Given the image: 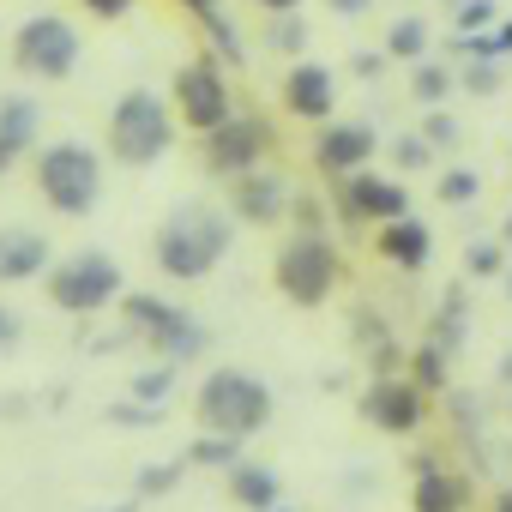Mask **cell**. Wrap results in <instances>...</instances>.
<instances>
[{"label": "cell", "mask_w": 512, "mask_h": 512, "mask_svg": "<svg viewBox=\"0 0 512 512\" xmlns=\"http://www.w3.org/2000/svg\"><path fill=\"white\" fill-rule=\"evenodd\" d=\"M500 241H506V247H512V217H506V223H500Z\"/></svg>", "instance_id": "45"}, {"label": "cell", "mask_w": 512, "mask_h": 512, "mask_svg": "<svg viewBox=\"0 0 512 512\" xmlns=\"http://www.w3.org/2000/svg\"><path fill=\"white\" fill-rule=\"evenodd\" d=\"M169 145H175L169 103H163L157 91H145V85L121 91V97H115V115H109V151H115V163L145 169V163H157Z\"/></svg>", "instance_id": "4"}, {"label": "cell", "mask_w": 512, "mask_h": 512, "mask_svg": "<svg viewBox=\"0 0 512 512\" xmlns=\"http://www.w3.org/2000/svg\"><path fill=\"white\" fill-rule=\"evenodd\" d=\"M37 127H43V109L37 97H0V175L13 169L19 151L37 145Z\"/></svg>", "instance_id": "19"}, {"label": "cell", "mask_w": 512, "mask_h": 512, "mask_svg": "<svg viewBox=\"0 0 512 512\" xmlns=\"http://www.w3.org/2000/svg\"><path fill=\"white\" fill-rule=\"evenodd\" d=\"M386 61H392V55H356V73H368V79H380V73H386Z\"/></svg>", "instance_id": "39"}, {"label": "cell", "mask_w": 512, "mask_h": 512, "mask_svg": "<svg viewBox=\"0 0 512 512\" xmlns=\"http://www.w3.org/2000/svg\"><path fill=\"white\" fill-rule=\"evenodd\" d=\"M181 470H187V452L169 458V464H145V470L133 476V494H139V500H157V494H169V488L181 482Z\"/></svg>", "instance_id": "24"}, {"label": "cell", "mask_w": 512, "mask_h": 512, "mask_svg": "<svg viewBox=\"0 0 512 512\" xmlns=\"http://www.w3.org/2000/svg\"><path fill=\"white\" fill-rule=\"evenodd\" d=\"M272 151V127L260 115H229L223 127L205 133V163L217 175H247V169H260V157Z\"/></svg>", "instance_id": "10"}, {"label": "cell", "mask_w": 512, "mask_h": 512, "mask_svg": "<svg viewBox=\"0 0 512 512\" xmlns=\"http://www.w3.org/2000/svg\"><path fill=\"white\" fill-rule=\"evenodd\" d=\"M362 416H368L380 434H416L422 416H428V392H422L416 380H392V374H380V380L362 392Z\"/></svg>", "instance_id": "11"}, {"label": "cell", "mask_w": 512, "mask_h": 512, "mask_svg": "<svg viewBox=\"0 0 512 512\" xmlns=\"http://www.w3.org/2000/svg\"><path fill=\"white\" fill-rule=\"evenodd\" d=\"M374 0H326V13H338V19H356V13H368Z\"/></svg>", "instance_id": "37"}, {"label": "cell", "mask_w": 512, "mask_h": 512, "mask_svg": "<svg viewBox=\"0 0 512 512\" xmlns=\"http://www.w3.org/2000/svg\"><path fill=\"white\" fill-rule=\"evenodd\" d=\"M169 97H175V109H181V127H193V133H211V127L229 121V85H223L217 61H205V55L175 67Z\"/></svg>", "instance_id": "9"}, {"label": "cell", "mask_w": 512, "mask_h": 512, "mask_svg": "<svg viewBox=\"0 0 512 512\" xmlns=\"http://www.w3.org/2000/svg\"><path fill=\"white\" fill-rule=\"evenodd\" d=\"M386 55H392V61H422V55H428V19L404 13V19L386 31Z\"/></svg>", "instance_id": "22"}, {"label": "cell", "mask_w": 512, "mask_h": 512, "mask_svg": "<svg viewBox=\"0 0 512 512\" xmlns=\"http://www.w3.org/2000/svg\"><path fill=\"white\" fill-rule=\"evenodd\" d=\"M43 284H49V302L61 314H103L109 302H121V266L103 247H79L67 260H55L43 272Z\"/></svg>", "instance_id": "6"}, {"label": "cell", "mask_w": 512, "mask_h": 512, "mask_svg": "<svg viewBox=\"0 0 512 512\" xmlns=\"http://www.w3.org/2000/svg\"><path fill=\"white\" fill-rule=\"evenodd\" d=\"M446 410H452L458 428H476V410H482V404H476L470 392H446Z\"/></svg>", "instance_id": "35"}, {"label": "cell", "mask_w": 512, "mask_h": 512, "mask_svg": "<svg viewBox=\"0 0 512 512\" xmlns=\"http://www.w3.org/2000/svg\"><path fill=\"white\" fill-rule=\"evenodd\" d=\"M422 139H428L434 151H446V145H458V121H452L446 109H428V121H422Z\"/></svg>", "instance_id": "31"}, {"label": "cell", "mask_w": 512, "mask_h": 512, "mask_svg": "<svg viewBox=\"0 0 512 512\" xmlns=\"http://www.w3.org/2000/svg\"><path fill=\"white\" fill-rule=\"evenodd\" d=\"M344 205H350V217H362V223H392V217H410V193H404V181H386V175H344Z\"/></svg>", "instance_id": "15"}, {"label": "cell", "mask_w": 512, "mask_h": 512, "mask_svg": "<svg viewBox=\"0 0 512 512\" xmlns=\"http://www.w3.org/2000/svg\"><path fill=\"white\" fill-rule=\"evenodd\" d=\"M446 91H452V73H446V67H434V61H416V73H410V97H416V103H428V109H440V103H446Z\"/></svg>", "instance_id": "23"}, {"label": "cell", "mask_w": 512, "mask_h": 512, "mask_svg": "<svg viewBox=\"0 0 512 512\" xmlns=\"http://www.w3.org/2000/svg\"><path fill=\"white\" fill-rule=\"evenodd\" d=\"M494 25V0H458V31H482Z\"/></svg>", "instance_id": "33"}, {"label": "cell", "mask_w": 512, "mask_h": 512, "mask_svg": "<svg viewBox=\"0 0 512 512\" xmlns=\"http://www.w3.org/2000/svg\"><path fill=\"white\" fill-rule=\"evenodd\" d=\"M272 284L284 302L296 308H320L332 290H338V253L320 229H296L284 247H278V260H272Z\"/></svg>", "instance_id": "5"}, {"label": "cell", "mask_w": 512, "mask_h": 512, "mask_svg": "<svg viewBox=\"0 0 512 512\" xmlns=\"http://www.w3.org/2000/svg\"><path fill=\"white\" fill-rule=\"evenodd\" d=\"M266 512H290V506H284V500H278V506H266Z\"/></svg>", "instance_id": "46"}, {"label": "cell", "mask_w": 512, "mask_h": 512, "mask_svg": "<svg viewBox=\"0 0 512 512\" xmlns=\"http://www.w3.org/2000/svg\"><path fill=\"white\" fill-rule=\"evenodd\" d=\"M13 61H19V73L49 79V85H55V79H73V67H79V31H73L61 13H37V19L19 25Z\"/></svg>", "instance_id": "7"}, {"label": "cell", "mask_w": 512, "mask_h": 512, "mask_svg": "<svg viewBox=\"0 0 512 512\" xmlns=\"http://www.w3.org/2000/svg\"><path fill=\"white\" fill-rule=\"evenodd\" d=\"M157 272L163 278H211V266L229 253V211H211V205H175L169 223L157 229Z\"/></svg>", "instance_id": "1"}, {"label": "cell", "mask_w": 512, "mask_h": 512, "mask_svg": "<svg viewBox=\"0 0 512 512\" xmlns=\"http://www.w3.org/2000/svg\"><path fill=\"white\" fill-rule=\"evenodd\" d=\"M181 7H193V13L205 19V13H217V0H181Z\"/></svg>", "instance_id": "41"}, {"label": "cell", "mask_w": 512, "mask_h": 512, "mask_svg": "<svg viewBox=\"0 0 512 512\" xmlns=\"http://www.w3.org/2000/svg\"><path fill=\"white\" fill-rule=\"evenodd\" d=\"M332 109H338L332 67L326 61H296L284 73V115H296V121H332Z\"/></svg>", "instance_id": "13"}, {"label": "cell", "mask_w": 512, "mask_h": 512, "mask_svg": "<svg viewBox=\"0 0 512 512\" xmlns=\"http://www.w3.org/2000/svg\"><path fill=\"white\" fill-rule=\"evenodd\" d=\"M392 157H398V169H428V163H434V145H428L422 133H410V139L392 145Z\"/></svg>", "instance_id": "32"}, {"label": "cell", "mask_w": 512, "mask_h": 512, "mask_svg": "<svg viewBox=\"0 0 512 512\" xmlns=\"http://www.w3.org/2000/svg\"><path fill=\"white\" fill-rule=\"evenodd\" d=\"M175 392V362H163V368H145V374H133V398L139 404H163Z\"/></svg>", "instance_id": "27"}, {"label": "cell", "mask_w": 512, "mask_h": 512, "mask_svg": "<svg viewBox=\"0 0 512 512\" xmlns=\"http://www.w3.org/2000/svg\"><path fill=\"white\" fill-rule=\"evenodd\" d=\"M79 7H85L91 19H127V13H133V0H79Z\"/></svg>", "instance_id": "36"}, {"label": "cell", "mask_w": 512, "mask_h": 512, "mask_svg": "<svg viewBox=\"0 0 512 512\" xmlns=\"http://www.w3.org/2000/svg\"><path fill=\"white\" fill-rule=\"evenodd\" d=\"M103 512H139V494H133V500H121V506H103Z\"/></svg>", "instance_id": "44"}, {"label": "cell", "mask_w": 512, "mask_h": 512, "mask_svg": "<svg viewBox=\"0 0 512 512\" xmlns=\"http://www.w3.org/2000/svg\"><path fill=\"white\" fill-rule=\"evenodd\" d=\"M241 446H247L241 434H211V428H205V434L187 446V464H205V470H229V464L241 458Z\"/></svg>", "instance_id": "21"}, {"label": "cell", "mask_w": 512, "mask_h": 512, "mask_svg": "<svg viewBox=\"0 0 512 512\" xmlns=\"http://www.w3.org/2000/svg\"><path fill=\"white\" fill-rule=\"evenodd\" d=\"M121 314H127V326H133L145 344H157V350H163V362H187V356H199V350H205V326H199L193 314L169 308L163 296L133 290V296H121Z\"/></svg>", "instance_id": "8"}, {"label": "cell", "mask_w": 512, "mask_h": 512, "mask_svg": "<svg viewBox=\"0 0 512 512\" xmlns=\"http://www.w3.org/2000/svg\"><path fill=\"white\" fill-rule=\"evenodd\" d=\"M253 7H266V13H296L302 0H253Z\"/></svg>", "instance_id": "40"}, {"label": "cell", "mask_w": 512, "mask_h": 512, "mask_svg": "<svg viewBox=\"0 0 512 512\" xmlns=\"http://www.w3.org/2000/svg\"><path fill=\"white\" fill-rule=\"evenodd\" d=\"M464 500H470V482L452 476L446 464H422V470H416L410 512H464Z\"/></svg>", "instance_id": "20"}, {"label": "cell", "mask_w": 512, "mask_h": 512, "mask_svg": "<svg viewBox=\"0 0 512 512\" xmlns=\"http://www.w3.org/2000/svg\"><path fill=\"white\" fill-rule=\"evenodd\" d=\"M476 193H482V175H476V169H446V175H440V199H446V205H470Z\"/></svg>", "instance_id": "29"}, {"label": "cell", "mask_w": 512, "mask_h": 512, "mask_svg": "<svg viewBox=\"0 0 512 512\" xmlns=\"http://www.w3.org/2000/svg\"><path fill=\"white\" fill-rule=\"evenodd\" d=\"M284 205H290L284 175H272V169L229 175V211H235L241 223H278V217H284Z\"/></svg>", "instance_id": "14"}, {"label": "cell", "mask_w": 512, "mask_h": 512, "mask_svg": "<svg viewBox=\"0 0 512 512\" xmlns=\"http://www.w3.org/2000/svg\"><path fill=\"white\" fill-rule=\"evenodd\" d=\"M374 151H380V133H374L368 121H326L320 139H314V163H320L326 175H338V181L356 175V169H368Z\"/></svg>", "instance_id": "12"}, {"label": "cell", "mask_w": 512, "mask_h": 512, "mask_svg": "<svg viewBox=\"0 0 512 512\" xmlns=\"http://www.w3.org/2000/svg\"><path fill=\"white\" fill-rule=\"evenodd\" d=\"M109 422L115 428H151V422H163V410L157 404H139V398H121V404H109Z\"/></svg>", "instance_id": "30"}, {"label": "cell", "mask_w": 512, "mask_h": 512, "mask_svg": "<svg viewBox=\"0 0 512 512\" xmlns=\"http://www.w3.org/2000/svg\"><path fill=\"white\" fill-rule=\"evenodd\" d=\"M49 266H55L49 235H37V229H25V223H7V229H0V284H25V278H37V272H49Z\"/></svg>", "instance_id": "16"}, {"label": "cell", "mask_w": 512, "mask_h": 512, "mask_svg": "<svg viewBox=\"0 0 512 512\" xmlns=\"http://www.w3.org/2000/svg\"><path fill=\"white\" fill-rule=\"evenodd\" d=\"M500 260H506V241H470V247H464V272H470V278H494Z\"/></svg>", "instance_id": "28"}, {"label": "cell", "mask_w": 512, "mask_h": 512, "mask_svg": "<svg viewBox=\"0 0 512 512\" xmlns=\"http://www.w3.org/2000/svg\"><path fill=\"white\" fill-rule=\"evenodd\" d=\"M506 296H512V272H506Z\"/></svg>", "instance_id": "47"}, {"label": "cell", "mask_w": 512, "mask_h": 512, "mask_svg": "<svg viewBox=\"0 0 512 512\" xmlns=\"http://www.w3.org/2000/svg\"><path fill=\"white\" fill-rule=\"evenodd\" d=\"M500 386H512V350L500 356Z\"/></svg>", "instance_id": "43"}, {"label": "cell", "mask_w": 512, "mask_h": 512, "mask_svg": "<svg viewBox=\"0 0 512 512\" xmlns=\"http://www.w3.org/2000/svg\"><path fill=\"white\" fill-rule=\"evenodd\" d=\"M410 368H416L410 380H416L422 392H446V350H440V344H422V350L410 356Z\"/></svg>", "instance_id": "25"}, {"label": "cell", "mask_w": 512, "mask_h": 512, "mask_svg": "<svg viewBox=\"0 0 512 512\" xmlns=\"http://www.w3.org/2000/svg\"><path fill=\"white\" fill-rule=\"evenodd\" d=\"M494 512H512V482H506V488L494 494Z\"/></svg>", "instance_id": "42"}, {"label": "cell", "mask_w": 512, "mask_h": 512, "mask_svg": "<svg viewBox=\"0 0 512 512\" xmlns=\"http://www.w3.org/2000/svg\"><path fill=\"white\" fill-rule=\"evenodd\" d=\"M37 193L61 217H91L103 199V163L85 139H55L37 151Z\"/></svg>", "instance_id": "3"}, {"label": "cell", "mask_w": 512, "mask_h": 512, "mask_svg": "<svg viewBox=\"0 0 512 512\" xmlns=\"http://www.w3.org/2000/svg\"><path fill=\"white\" fill-rule=\"evenodd\" d=\"M458 85H470L476 97H494V91H500V73H494V61H470V73H464Z\"/></svg>", "instance_id": "34"}, {"label": "cell", "mask_w": 512, "mask_h": 512, "mask_svg": "<svg viewBox=\"0 0 512 512\" xmlns=\"http://www.w3.org/2000/svg\"><path fill=\"white\" fill-rule=\"evenodd\" d=\"M374 253H380V260H392V266H404V272H422L428 253H434V235H428V223H416V217H392V223H380Z\"/></svg>", "instance_id": "18"}, {"label": "cell", "mask_w": 512, "mask_h": 512, "mask_svg": "<svg viewBox=\"0 0 512 512\" xmlns=\"http://www.w3.org/2000/svg\"><path fill=\"white\" fill-rule=\"evenodd\" d=\"M272 410H278L272 386H266L260 374H247V368H211V374L199 380V398H193L199 428H211V434H241V440L260 434V428L272 422Z\"/></svg>", "instance_id": "2"}, {"label": "cell", "mask_w": 512, "mask_h": 512, "mask_svg": "<svg viewBox=\"0 0 512 512\" xmlns=\"http://www.w3.org/2000/svg\"><path fill=\"white\" fill-rule=\"evenodd\" d=\"M266 43H272L278 55H302V49H308V25H302L296 13H272V31H266Z\"/></svg>", "instance_id": "26"}, {"label": "cell", "mask_w": 512, "mask_h": 512, "mask_svg": "<svg viewBox=\"0 0 512 512\" xmlns=\"http://www.w3.org/2000/svg\"><path fill=\"white\" fill-rule=\"evenodd\" d=\"M223 482H229V500H235L241 512H266V506L284 500L278 464H260V458H235V464L223 470Z\"/></svg>", "instance_id": "17"}, {"label": "cell", "mask_w": 512, "mask_h": 512, "mask_svg": "<svg viewBox=\"0 0 512 512\" xmlns=\"http://www.w3.org/2000/svg\"><path fill=\"white\" fill-rule=\"evenodd\" d=\"M7 344H19V314L0 308V350H7Z\"/></svg>", "instance_id": "38"}]
</instances>
